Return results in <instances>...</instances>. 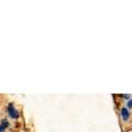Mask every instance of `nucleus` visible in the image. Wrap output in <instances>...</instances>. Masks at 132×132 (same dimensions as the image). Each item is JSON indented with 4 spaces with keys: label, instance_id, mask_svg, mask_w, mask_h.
<instances>
[{
    "label": "nucleus",
    "instance_id": "nucleus-1",
    "mask_svg": "<svg viewBox=\"0 0 132 132\" xmlns=\"http://www.w3.org/2000/svg\"><path fill=\"white\" fill-rule=\"evenodd\" d=\"M8 112H9V116L11 118H13V119H18L19 118V113H18V111L15 110L14 108V106L10 104L9 107H8Z\"/></svg>",
    "mask_w": 132,
    "mask_h": 132
},
{
    "label": "nucleus",
    "instance_id": "nucleus-6",
    "mask_svg": "<svg viewBox=\"0 0 132 132\" xmlns=\"http://www.w3.org/2000/svg\"><path fill=\"white\" fill-rule=\"evenodd\" d=\"M122 97L126 98V99H129L130 98V95H122Z\"/></svg>",
    "mask_w": 132,
    "mask_h": 132
},
{
    "label": "nucleus",
    "instance_id": "nucleus-4",
    "mask_svg": "<svg viewBox=\"0 0 132 132\" xmlns=\"http://www.w3.org/2000/svg\"><path fill=\"white\" fill-rule=\"evenodd\" d=\"M127 106H128V108H132V99H130V100L128 101Z\"/></svg>",
    "mask_w": 132,
    "mask_h": 132
},
{
    "label": "nucleus",
    "instance_id": "nucleus-2",
    "mask_svg": "<svg viewBox=\"0 0 132 132\" xmlns=\"http://www.w3.org/2000/svg\"><path fill=\"white\" fill-rule=\"evenodd\" d=\"M121 116H122V119L125 121H127L128 119H129L130 113H129V110H128V108H122L121 109Z\"/></svg>",
    "mask_w": 132,
    "mask_h": 132
},
{
    "label": "nucleus",
    "instance_id": "nucleus-5",
    "mask_svg": "<svg viewBox=\"0 0 132 132\" xmlns=\"http://www.w3.org/2000/svg\"><path fill=\"white\" fill-rule=\"evenodd\" d=\"M5 129H6L5 127H3L2 125H0V132H3V131H5Z\"/></svg>",
    "mask_w": 132,
    "mask_h": 132
},
{
    "label": "nucleus",
    "instance_id": "nucleus-3",
    "mask_svg": "<svg viewBox=\"0 0 132 132\" xmlns=\"http://www.w3.org/2000/svg\"><path fill=\"white\" fill-rule=\"evenodd\" d=\"M1 125H2L3 127H5V128H8V127H9V122H8L7 120H5V119H3L2 122H1Z\"/></svg>",
    "mask_w": 132,
    "mask_h": 132
}]
</instances>
